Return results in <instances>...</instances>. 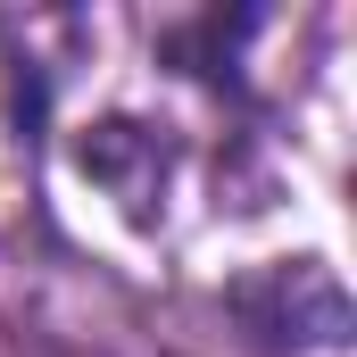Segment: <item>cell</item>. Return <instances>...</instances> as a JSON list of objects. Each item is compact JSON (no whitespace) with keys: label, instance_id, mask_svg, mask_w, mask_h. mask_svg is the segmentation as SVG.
Here are the masks:
<instances>
[]
</instances>
